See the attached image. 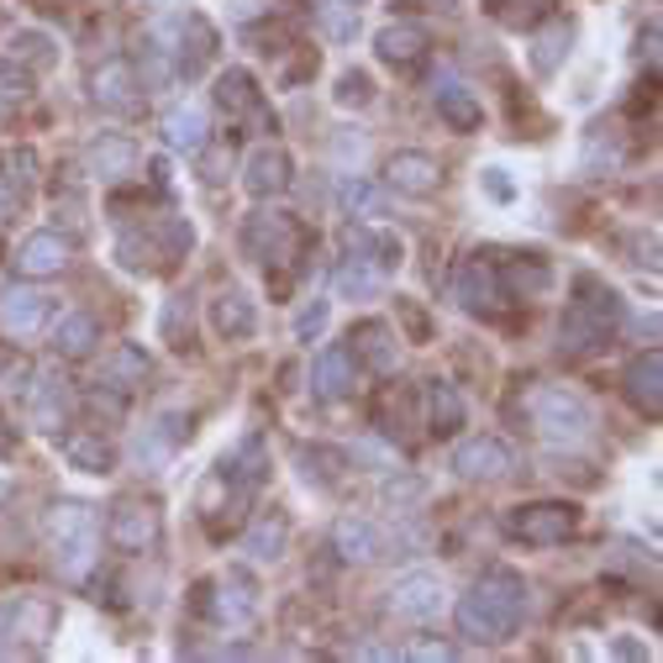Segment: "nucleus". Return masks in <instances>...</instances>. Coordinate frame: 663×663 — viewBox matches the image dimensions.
Listing matches in <instances>:
<instances>
[{
	"label": "nucleus",
	"mask_w": 663,
	"mask_h": 663,
	"mask_svg": "<svg viewBox=\"0 0 663 663\" xmlns=\"http://www.w3.org/2000/svg\"><path fill=\"white\" fill-rule=\"evenodd\" d=\"M526 616V584L522 574L511 569H490L484 580L469 584V595H459L453 605V626H459L463 643H480V647H495L505 643Z\"/></svg>",
	"instance_id": "nucleus-1"
},
{
	"label": "nucleus",
	"mask_w": 663,
	"mask_h": 663,
	"mask_svg": "<svg viewBox=\"0 0 663 663\" xmlns=\"http://www.w3.org/2000/svg\"><path fill=\"white\" fill-rule=\"evenodd\" d=\"M622 322H626L622 295L605 280H595V274H580L574 280V301H569V311L559 322V348L563 353H595V348H605L616 338Z\"/></svg>",
	"instance_id": "nucleus-2"
},
{
	"label": "nucleus",
	"mask_w": 663,
	"mask_h": 663,
	"mask_svg": "<svg viewBox=\"0 0 663 663\" xmlns=\"http://www.w3.org/2000/svg\"><path fill=\"white\" fill-rule=\"evenodd\" d=\"M522 411H526V422H532V432H538L548 448H563V453L584 448L590 432H595V411H590L584 395H574L569 384H532Z\"/></svg>",
	"instance_id": "nucleus-3"
},
{
	"label": "nucleus",
	"mask_w": 663,
	"mask_h": 663,
	"mask_svg": "<svg viewBox=\"0 0 663 663\" xmlns=\"http://www.w3.org/2000/svg\"><path fill=\"white\" fill-rule=\"evenodd\" d=\"M48 553L69 584H80L101 559V522L84 501H59L48 511Z\"/></svg>",
	"instance_id": "nucleus-4"
},
{
	"label": "nucleus",
	"mask_w": 663,
	"mask_h": 663,
	"mask_svg": "<svg viewBox=\"0 0 663 663\" xmlns=\"http://www.w3.org/2000/svg\"><path fill=\"white\" fill-rule=\"evenodd\" d=\"M505 526H511V538H522L526 548H559L563 538H574V526H580V505L526 501V505H516V511L505 516Z\"/></svg>",
	"instance_id": "nucleus-5"
},
{
	"label": "nucleus",
	"mask_w": 663,
	"mask_h": 663,
	"mask_svg": "<svg viewBox=\"0 0 663 663\" xmlns=\"http://www.w3.org/2000/svg\"><path fill=\"white\" fill-rule=\"evenodd\" d=\"M106 538H111V548H121V553H153L163 538L159 505L142 501V495H121V501L111 505V516H106Z\"/></svg>",
	"instance_id": "nucleus-6"
},
{
	"label": "nucleus",
	"mask_w": 663,
	"mask_h": 663,
	"mask_svg": "<svg viewBox=\"0 0 663 663\" xmlns=\"http://www.w3.org/2000/svg\"><path fill=\"white\" fill-rule=\"evenodd\" d=\"M442 605H448V584H442V574H426V569L395 580L390 584V595H384V611H390L395 622H411V626L438 622Z\"/></svg>",
	"instance_id": "nucleus-7"
},
{
	"label": "nucleus",
	"mask_w": 663,
	"mask_h": 663,
	"mask_svg": "<svg viewBox=\"0 0 663 663\" xmlns=\"http://www.w3.org/2000/svg\"><path fill=\"white\" fill-rule=\"evenodd\" d=\"M242 253L259 263H295V253H301V227H295V217H284V211H259V217H248V227H242Z\"/></svg>",
	"instance_id": "nucleus-8"
},
{
	"label": "nucleus",
	"mask_w": 663,
	"mask_h": 663,
	"mask_svg": "<svg viewBox=\"0 0 663 663\" xmlns=\"http://www.w3.org/2000/svg\"><path fill=\"white\" fill-rule=\"evenodd\" d=\"M53 322V295L38 290V284H11L0 290V338H38L42 327Z\"/></svg>",
	"instance_id": "nucleus-9"
},
{
	"label": "nucleus",
	"mask_w": 663,
	"mask_h": 663,
	"mask_svg": "<svg viewBox=\"0 0 663 663\" xmlns=\"http://www.w3.org/2000/svg\"><path fill=\"white\" fill-rule=\"evenodd\" d=\"M384 190H395L405 201H432L442 190V163L422 148H401L384 159Z\"/></svg>",
	"instance_id": "nucleus-10"
},
{
	"label": "nucleus",
	"mask_w": 663,
	"mask_h": 663,
	"mask_svg": "<svg viewBox=\"0 0 663 663\" xmlns=\"http://www.w3.org/2000/svg\"><path fill=\"white\" fill-rule=\"evenodd\" d=\"M516 469V453H511V442L490 438V432H480V438H463L459 448H453V474L469 484H490V480H505Z\"/></svg>",
	"instance_id": "nucleus-11"
},
{
	"label": "nucleus",
	"mask_w": 663,
	"mask_h": 663,
	"mask_svg": "<svg viewBox=\"0 0 663 663\" xmlns=\"http://www.w3.org/2000/svg\"><path fill=\"white\" fill-rule=\"evenodd\" d=\"M69 259H74V242L63 238V232H53V227L27 232V238L17 242V253H11L21 280H53V274L69 269Z\"/></svg>",
	"instance_id": "nucleus-12"
},
{
	"label": "nucleus",
	"mask_w": 663,
	"mask_h": 663,
	"mask_svg": "<svg viewBox=\"0 0 663 663\" xmlns=\"http://www.w3.org/2000/svg\"><path fill=\"white\" fill-rule=\"evenodd\" d=\"M453 301H459L463 311H474V317H495V311L511 301V290H505V280H501V269H495V263L469 259L459 274H453Z\"/></svg>",
	"instance_id": "nucleus-13"
},
{
	"label": "nucleus",
	"mask_w": 663,
	"mask_h": 663,
	"mask_svg": "<svg viewBox=\"0 0 663 663\" xmlns=\"http://www.w3.org/2000/svg\"><path fill=\"white\" fill-rule=\"evenodd\" d=\"M290 184H295L290 153H284L280 142H259V148L248 153V163H242V190H248L253 201H274V195H284Z\"/></svg>",
	"instance_id": "nucleus-14"
},
{
	"label": "nucleus",
	"mask_w": 663,
	"mask_h": 663,
	"mask_svg": "<svg viewBox=\"0 0 663 663\" xmlns=\"http://www.w3.org/2000/svg\"><path fill=\"white\" fill-rule=\"evenodd\" d=\"M90 101L101 106V111H111V117H132L142 106V80L138 69L127 59H106L96 74H90Z\"/></svg>",
	"instance_id": "nucleus-15"
},
{
	"label": "nucleus",
	"mask_w": 663,
	"mask_h": 663,
	"mask_svg": "<svg viewBox=\"0 0 663 663\" xmlns=\"http://www.w3.org/2000/svg\"><path fill=\"white\" fill-rule=\"evenodd\" d=\"M84 169L101 184H121L138 174V142L121 138V132H96L84 142Z\"/></svg>",
	"instance_id": "nucleus-16"
},
{
	"label": "nucleus",
	"mask_w": 663,
	"mask_h": 663,
	"mask_svg": "<svg viewBox=\"0 0 663 663\" xmlns=\"http://www.w3.org/2000/svg\"><path fill=\"white\" fill-rule=\"evenodd\" d=\"M348 342H353V359H359L369 374L390 380V374L401 369V332L390 322H359Z\"/></svg>",
	"instance_id": "nucleus-17"
},
{
	"label": "nucleus",
	"mask_w": 663,
	"mask_h": 663,
	"mask_svg": "<svg viewBox=\"0 0 663 663\" xmlns=\"http://www.w3.org/2000/svg\"><path fill=\"white\" fill-rule=\"evenodd\" d=\"M353 380H359V359H353V348L348 342H327L317 363H311V390L322 395V401H348L353 395Z\"/></svg>",
	"instance_id": "nucleus-18"
},
{
	"label": "nucleus",
	"mask_w": 663,
	"mask_h": 663,
	"mask_svg": "<svg viewBox=\"0 0 663 663\" xmlns=\"http://www.w3.org/2000/svg\"><path fill=\"white\" fill-rule=\"evenodd\" d=\"M426 48H432V38H426L422 21H390V27L374 32V53L390 69H416L426 59Z\"/></svg>",
	"instance_id": "nucleus-19"
},
{
	"label": "nucleus",
	"mask_w": 663,
	"mask_h": 663,
	"mask_svg": "<svg viewBox=\"0 0 663 663\" xmlns=\"http://www.w3.org/2000/svg\"><path fill=\"white\" fill-rule=\"evenodd\" d=\"M69 411H74V390L63 380L59 369H42L32 380V426L38 432H59L69 426Z\"/></svg>",
	"instance_id": "nucleus-20"
},
{
	"label": "nucleus",
	"mask_w": 663,
	"mask_h": 663,
	"mask_svg": "<svg viewBox=\"0 0 663 663\" xmlns=\"http://www.w3.org/2000/svg\"><path fill=\"white\" fill-rule=\"evenodd\" d=\"M259 616V590L248 574H227L211 584V622L217 626H248Z\"/></svg>",
	"instance_id": "nucleus-21"
},
{
	"label": "nucleus",
	"mask_w": 663,
	"mask_h": 663,
	"mask_svg": "<svg viewBox=\"0 0 663 663\" xmlns=\"http://www.w3.org/2000/svg\"><path fill=\"white\" fill-rule=\"evenodd\" d=\"M342 248H348V259L353 263H369V269H380L384 280L401 269V238H390V232H380V227H348L342 232Z\"/></svg>",
	"instance_id": "nucleus-22"
},
{
	"label": "nucleus",
	"mask_w": 663,
	"mask_h": 663,
	"mask_svg": "<svg viewBox=\"0 0 663 663\" xmlns=\"http://www.w3.org/2000/svg\"><path fill=\"white\" fill-rule=\"evenodd\" d=\"M622 390H626V401L637 405V411L659 416L663 411V353L659 348H647V353H637V359L626 363Z\"/></svg>",
	"instance_id": "nucleus-23"
},
{
	"label": "nucleus",
	"mask_w": 663,
	"mask_h": 663,
	"mask_svg": "<svg viewBox=\"0 0 663 663\" xmlns=\"http://www.w3.org/2000/svg\"><path fill=\"white\" fill-rule=\"evenodd\" d=\"M332 553L342 563H374L384 553V532L369 516H338L332 522Z\"/></svg>",
	"instance_id": "nucleus-24"
},
{
	"label": "nucleus",
	"mask_w": 663,
	"mask_h": 663,
	"mask_svg": "<svg viewBox=\"0 0 663 663\" xmlns=\"http://www.w3.org/2000/svg\"><path fill=\"white\" fill-rule=\"evenodd\" d=\"M142 380H148V353H142L138 342H117L101 359V384L111 395H132Z\"/></svg>",
	"instance_id": "nucleus-25"
},
{
	"label": "nucleus",
	"mask_w": 663,
	"mask_h": 663,
	"mask_svg": "<svg viewBox=\"0 0 663 663\" xmlns=\"http://www.w3.org/2000/svg\"><path fill=\"white\" fill-rule=\"evenodd\" d=\"M63 459H69V469H80V474H111L117 469V448L101 432L80 426V432H63Z\"/></svg>",
	"instance_id": "nucleus-26"
},
{
	"label": "nucleus",
	"mask_w": 663,
	"mask_h": 663,
	"mask_svg": "<svg viewBox=\"0 0 663 663\" xmlns=\"http://www.w3.org/2000/svg\"><path fill=\"white\" fill-rule=\"evenodd\" d=\"M217 111L227 121L259 117L263 111V96H259V84H253L248 69H227V74H217Z\"/></svg>",
	"instance_id": "nucleus-27"
},
{
	"label": "nucleus",
	"mask_w": 663,
	"mask_h": 663,
	"mask_svg": "<svg viewBox=\"0 0 663 663\" xmlns=\"http://www.w3.org/2000/svg\"><path fill=\"white\" fill-rule=\"evenodd\" d=\"M422 405H426V426L438 432V438H453L463 426V395H459V384H448V380H426L422 384Z\"/></svg>",
	"instance_id": "nucleus-28"
},
{
	"label": "nucleus",
	"mask_w": 663,
	"mask_h": 663,
	"mask_svg": "<svg viewBox=\"0 0 663 663\" xmlns=\"http://www.w3.org/2000/svg\"><path fill=\"white\" fill-rule=\"evenodd\" d=\"M205 106H195V101H184V106H169V117H163V142L174 148V153H201L205 142Z\"/></svg>",
	"instance_id": "nucleus-29"
},
{
	"label": "nucleus",
	"mask_w": 663,
	"mask_h": 663,
	"mask_svg": "<svg viewBox=\"0 0 663 663\" xmlns=\"http://www.w3.org/2000/svg\"><path fill=\"white\" fill-rule=\"evenodd\" d=\"M438 117L448 121V132H480L484 106H480V96H474L469 84L448 80V84H438Z\"/></svg>",
	"instance_id": "nucleus-30"
},
{
	"label": "nucleus",
	"mask_w": 663,
	"mask_h": 663,
	"mask_svg": "<svg viewBox=\"0 0 663 663\" xmlns=\"http://www.w3.org/2000/svg\"><path fill=\"white\" fill-rule=\"evenodd\" d=\"M211 327H217L227 342L253 338V327H259V305L248 301L242 290H221L217 301H211Z\"/></svg>",
	"instance_id": "nucleus-31"
},
{
	"label": "nucleus",
	"mask_w": 663,
	"mask_h": 663,
	"mask_svg": "<svg viewBox=\"0 0 663 663\" xmlns=\"http://www.w3.org/2000/svg\"><path fill=\"white\" fill-rule=\"evenodd\" d=\"M284 548H290V522H284L280 511H269L259 522L248 526V538H242V553L253 563H280Z\"/></svg>",
	"instance_id": "nucleus-32"
},
{
	"label": "nucleus",
	"mask_w": 663,
	"mask_h": 663,
	"mask_svg": "<svg viewBox=\"0 0 663 663\" xmlns=\"http://www.w3.org/2000/svg\"><path fill=\"white\" fill-rule=\"evenodd\" d=\"M96 342H101V322H96L90 311H74V317H63V322L53 327V348H59L63 359H90Z\"/></svg>",
	"instance_id": "nucleus-33"
},
{
	"label": "nucleus",
	"mask_w": 663,
	"mask_h": 663,
	"mask_svg": "<svg viewBox=\"0 0 663 663\" xmlns=\"http://www.w3.org/2000/svg\"><path fill=\"white\" fill-rule=\"evenodd\" d=\"M484 6H490V17L501 21L505 32H532L538 21L553 17L559 0H484Z\"/></svg>",
	"instance_id": "nucleus-34"
},
{
	"label": "nucleus",
	"mask_w": 663,
	"mask_h": 663,
	"mask_svg": "<svg viewBox=\"0 0 663 663\" xmlns=\"http://www.w3.org/2000/svg\"><path fill=\"white\" fill-rule=\"evenodd\" d=\"M338 295L342 301H380L384 295V274L380 269H369V263H353V259H342L338 269Z\"/></svg>",
	"instance_id": "nucleus-35"
},
{
	"label": "nucleus",
	"mask_w": 663,
	"mask_h": 663,
	"mask_svg": "<svg viewBox=\"0 0 663 663\" xmlns=\"http://www.w3.org/2000/svg\"><path fill=\"white\" fill-rule=\"evenodd\" d=\"M6 59L11 63H27V69H48V63L59 59V48H53V38L48 32H11V42H6Z\"/></svg>",
	"instance_id": "nucleus-36"
},
{
	"label": "nucleus",
	"mask_w": 663,
	"mask_h": 663,
	"mask_svg": "<svg viewBox=\"0 0 663 663\" xmlns=\"http://www.w3.org/2000/svg\"><path fill=\"white\" fill-rule=\"evenodd\" d=\"M569 42H574V27H569V21H553L543 38H538V48H532V69H538V74H559V63L569 59Z\"/></svg>",
	"instance_id": "nucleus-37"
},
{
	"label": "nucleus",
	"mask_w": 663,
	"mask_h": 663,
	"mask_svg": "<svg viewBox=\"0 0 663 663\" xmlns=\"http://www.w3.org/2000/svg\"><path fill=\"white\" fill-rule=\"evenodd\" d=\"M338 201H342V211H348V217H363V221L384 217V190H380V184H369V180H353V174L342 180Z\"/></svg>",
	"instance_id": "nucleus-38"
},
{
	"label": "nucleus",
	"mask_w": 663,
	"mask_h": 663,
	"mask_svg": "<svg viewBox=\"0 0 663 663\" xmlns=\"http://www.w3.org/2000/svg\"><path fill=\"white\" fill-rule=\"evenodd\" d=\"M501 280H505V290H522V301H526V295H543L548 284H553V274H548V263L522 259V263H511Z\"/></svg>",
	"instance_id": "nucleus-39"
},
{
	"label": "nucleus",
	"mask_w": 663,
	"mask_h": 663,
	"mask_svg": "<svg viewBox=\"0 0 663 663\" xmlns=\"http://www.w3.org/2000/svg\"><path fill=\"white\" fill-rule=\"evenodd\" d=\"M332 96H338V106H369V101H374V80H369L363 69H348Z\"/></svg>",
	"instance_id": "nucleus-40"
},
{
	"label": "nucleus",
	"mask_w": 663,
	"mask_h": 663,
	"mask_svg": "<svg viewBox=\"0 0 663 663\" xmlns=\"http://www.w3.org/2000/svg\"><path fill=\"white\" fill-rule=\"evenodd\" d=\"M174 442H180V432H148V438H138V463H148V469L169 463Z\"/></svg>",
	"instance_id": "nucleus-41"
},
{
	"label": "nucleus",
	"mask_w": 663,
	"mask_h": 663,
	"mask_svg": "<svg viewBox=\"0 0 663 663\" xmlns=\"http://www.w3.org/2000/svg\"><path fill=\"white\" fill-rule=\"evenodd\" d=\"M163 338L174 342V348H184V342H190V301H184V295H174V301H169V311H163Z\"/></svg>",
	"instance_id": "nucleus-42"
},
{
	"label": "nucleus",
	"mask_w": 663,
	"mask_h": 663,
	"mask_svg": "<svg viewBox=\"0 0 663 663\" xmlns=\"http://www.w3.org/2000/svg\"><path fill=\"white\" fill-rule=\"evenodd\" d=\"M327 317H332V305H327V301H311L301 317H295V338H301V342L322 338V332H327Z\"/></svg>",
	"instance_id": "nucleus-43"
},
{
	"label": "nucleus",
	"mask_w": 663,
	"mask_h": 663,
	"mask_svg": "<svg viewBox=\"0 0 663 663\" xmlns=\"http://www.w3.org/2000/svg\"><path fill=\"white\" fill-rule=\"evenodd\" d=\"M384 501L395 505V511H405L411 501H422V480H411V474L405 480H384Z\"/></svg>",
	"instance_id": "nucleus-44"
},
{
	"label": "nucleus",
	"mask_w": 663,
	"mask_h": 663,
	"mask_svg": "<svg viewBox=\"0 0 663 663\" xmlns=\"http://www.w3.org/2000/svg\"><path fill=\"white\" fill-rule=\"evenodd\" d=\"M27 90H32L27 69H17V63H0V101H21Z\"/></svg>",
	"instance_id": "nucleus-45"
},
{
	"label": "nucleus",
	"mask_w": 663,
	"mask_h": 663,
	"mask_svg": "<svg viewBox=\"0 0 663 663\" xmlns=\"http://www.w3.org/2000/svg\"><path fill=\"white\" fill-rule=\"evenodd\" d=\"M484 184H490V195H495V201H511V184H505L501 169H484Z\"/></svg>",
	"instance_id": "nucleus-46"
},
{
	"label": "nucleus",
	"mask_w": 663,
	"mask_h": 663,
	"mask_svg": "<svg viewBox=\"0 0 663 663\" xmlns=\"http://www.w3.org/2000/svg\"><path fill=\"white\" fill-rule=\"evenodd\" d=\"M405 659H453V647L448 643H422V647H411Z\"/></svg>",
	"instance_id": "nucleus-47"
},
{
	"label": "nucleus",
	"mask_w": 663,
	"mask_h": 663,
	"mask_svg": "<svg viewBox=\"0 0 663 663\" xmlns=\"http://www.w3.org/2000/svg\"><path fill=\"white\" fill-rule=\"evenodd\" d=\"M611 653H616V659H643L647 647H643V643H626V637H622V643L611 647Z\"/></svg>",
	"instance_id": "nucleus-48"
},
{
	"label": "nucleus",
	"mask_w": 663,
	"mask_h": 663,
	"mask_svg": "<svg viewBox=\"0 0 663 663\" xmlns=\"http://www.w3.org/2000/svg\"><path fill=\"white\" fill-rule=\"evenodd\" d=\"M11 453V426H6V416H0V459Z\"/></svg>",
	"instance_id": "nucleus-49"
},
{
	"label": "nucleus",
	"mask_w": 663,
	"mask_h": 663,
	"mask_svg": "<svg viewBox=\"0 0 663 663\" xmlns=\"http://www.w3.org/2000/svg\"><path fill=\"white\" fill-rule=\"evenodd\" d=\"M0 211H6V190H0Z\"/></svg>",
	"instance_id": "nucleus-50"
},
{
	"label": "nucleus",
	"mask_w": 663,
	"mask_h": 663,
	"mask_svg": "<svg viewBox=\"0 0 663 663\" xmlns=\"http://www.w3.org/2000/svg\"><path fill=\"white\" fill-rule=\"evenodd\" d=\"M348 6H359V0H348Z\"/></svg>",
	"instance_id": "nucleus-51"
}]
</instances>
